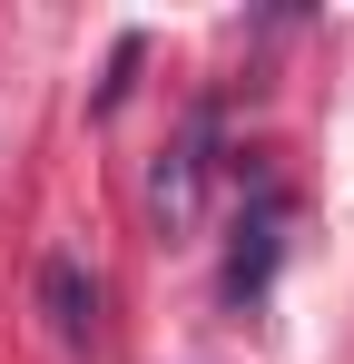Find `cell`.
<instances>
[{"label": "cell", "mask_w": 354, "mask_h": 364, "mask_svg": "<svg viewBox=\"0 0 354 364\" xmlns=\"http://www.w3.org/2000/svg\"><path fill=\"white\" fill-rule=\"evenodd\" d=\"M207 148H217V119L197 109V119H187V138H177V158H158V178H148V207H158L168 227H187V217H197V187H207Z\"/></svg>", "instance_id": "2"}, {"label": "cell", "mask_w": 354, "mask_h": 364, "mask_svg": "<svg viewBox=\"0 0 354 364\" xmlns=\"http://www.w3.org/2000/svg\"><path fill=\"white\" fill-rule=\"evenodd\" d=\"M40 305H50L59 355H89V345H99V286H89L79 256H50V266H40Z\"/></svg>", "instance_id": "1"}]
</instances>
